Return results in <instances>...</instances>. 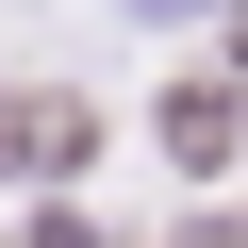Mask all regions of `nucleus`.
<instances>
[{
  "label": "nucleus",
  "instance_id": "f257e3e1",
  "mask_svg": "<svg viewBox=\"0 0 248 248\" xmlns=\"http://www.w3.org/2000/svg\"><path fill=\"white\" fill-rule=\"evenodd\" d=\"M166 149H182V166H232V149H248V99H232V83H182V99H166Z\"/></svg>",
  "mask_w": 248,
  "mask_h": 248
}]
</instances>
